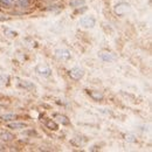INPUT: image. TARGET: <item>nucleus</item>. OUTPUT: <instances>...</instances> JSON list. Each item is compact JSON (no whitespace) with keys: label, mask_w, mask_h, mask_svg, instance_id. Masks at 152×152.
<instances>
[{"label":"nucleus","mask_w":152,"mask_h":152,"mask_svg":"<svg viewBox=\"0 0 152 152\" xmlns=\"http://www.w3.org/2000/svg\"><path fill=\"white\" fill-rule=\"evenodd\" d=\"M130 8H131L130 4L125 2V1H120V2H118V4L113 7V11H115V13L118 14V15H124V14H126V13L130 11Z\"/></svg>","instance_id":"nucleus-1"},{"label":"nucleus","mask_w":152,"mask_h":152,"mask_svg":"<svg viewBox=\"0 0 152 152\" xmlns=\"http://www.w3.org/2000/svg\"><path fill=\"white\" fill-rule=\"evenodd\" d=\"M80 25H81V27H83L85 29L94 28L95 25H96V20H95L94 16H83L80 20Z\"/></svg>","instance_id":"nucleus-2"},{"label":"nucleus","mask_w":152,"mask_h":152,"mask_svg":"<svg viewBox=\"0 0 152 152\" xmlns=\"http://www.w3.org/2000/svg\"><path fill=\"white\" fill-rule=\"evenodd\" d=\"M35 71L43 76V77H49L51 75V69L47 65V64H43V63H39L36 67H35Z\"/></svg>","instance_id":"nucleus-3"},{"label":"nucleus","mask_w":152,"mask_h":152,"mask_svg":"<svg viewBox=\"0 0 152 152\" xmlns=\"http://www.w3.org/2000/svg\"><path fill=\"white\" fill-rule=\"evenodd\" d=\"M98 57L104 61V62H115L117 60V56L116 54L111 53V51H105V50H102L98 53Z\"/></svg>","instance_id":"nucleus-4"},{"label":"nucleus","mask_w":152,"mask_h":152,"mask_svg":"<svg viewBox=\"0 0 152 152\" xmlns=\"http://www.w3.org/2000/svg\"><path fill=\"white\" fill-rule=\"evenodd\" d=\"M55 56L62 61H68L70 57H71V54L68 49H64V48H60V49H56L55 50Z\"/></svg>","instance_id":"nucleus-5"},{"label":"nucleus","mask_w":152,"mask_h":152,"mask_svg":"<svg viewBox=\"0 0 152 152\" xmlns=\"http://www.w3.org/2000/svg\"><path fill=\"white\" fill-rule=\"evenodd\" d=\"M69 76L74 80H81L84 76V70L80 67H74L69 70Z\"/></svg>","instance_id":"nucleus-6"},{"label":"nucleus","mask_w":152,"mask_h":152,"mask_svg":"<svg viewBox=\"0 0 152 152\" xmlns=\"http://www.w3.org/2000/svg\"><path fill=\"white\" fill-rule=\"evenodd\" d=\"M19 85L28 91H35L36 90V87L33 82L30 81H27V80H19Z\"/></svg>","instance_id":"nucleus-7"},{"label":"nucleus","mask_w":152,"mask_h":152,"mask_svg":"<svg viewBox=\"0 0 152 152\" xmlns=\"http://www.w3.org/2000/svg\"><path fill=\"white\" fill-rule=\"evenodd\" d=\"M7 127L8 129H13V130H21V129L27 127V123H23V122H13V123H8Z\"/></svg>","instance_id":"nucleus-8"},{"label":"nucleus","mask_w":152,"mask_h":152,"mask_svg":"<svg viewBox=\"0 0 152 152\" xmlns=\"http://www.w3.org/2000/svg\"><path fill=\"white\" fill-rule=\"evenodd\" d=\"M89 95H90V97L94 101H101V99H103V94L99 92V91H91V92H89Z\"/></svg>","instance_id":"nucleus-9"},{"label":"nucleus","mask_w":152,"mask_h":152,"mask_svg":"<svg viewBox=\"0 0 152 152\" xmlns=\"http://www.w3.org/2000/svg\"><path fill=\"white\" fill-rule=\"evenodd\" d=\"M55 118H56L61 124H63V125L69 124V119H68V117L64 116V115H55Z\"/></svg>","instance_id":"nucleus-10"},{"label":"nucleus","mask_w":152,"mask_h":152,"mask_svg":"<svg viewBox=\"0 0 152 152\" xmlns=\"http://www.w3.org/2000/svg\"><path fill=\"white\" fill-rule=\"evenodd\" d=\"M4 122H9V120H15L16 118V115L15 113H6V115H2L0 117Z\"/></svg>","instance_id":"nucleus-11"},{"label":"nucleus","mask_w":152,"mask_h":152,"mask_svg":"<svg viewBox=\"0 0 152 152\" xmlns=\"http://www.w3.org/2000/svg\"><path fill=\"white\" fill-rule=\"evenodd\" d=\"M46 126L49 129V130H54V131H56L57 129H58V126H57V124L53 120V119H48L47 122H46Z\"/></svg>","instance_id":"nucleus-12"},{"label":"nucleus","mask_w":152,"mask_h":152,"mask_svg":"<svg viewBox=\"0 0 152 152\" xmlns=\"http://www.w3.org/2000/svg\"><path fill=\"white\" fill-rule=\"evenodd\" d=\"M0 137H1L4 140H12V139L14 138V136H13L12 133H9V132H2V133L0 134Z\"/></svg>","instance_id":"nucleus-13"},{"label":"nucleus","mask_w":152,"mask_h":152,"mask_svg":"<svg viewBox=\"0 0 152 152\" xmlns=\"http://www.w3.org/2000/svg\"><path fill=\"white\" fill-rule=\"evenodd\" d=\"M85 1L84 0H71L70 1V6L71 7H80L81 5H83Z\"/></svg>","instance_id":"nucleus-14"},{"label":"nucleus","mask_w":152,"mask_h":152,"mask_svg":"<svg viewBox=\"0 0 152 152\" xmlns=\"http://www.w3.org/2000/svg\"><path fill=\"white\" fill-rule=\"evenodd\" d=\"M4 32H5V34H7V36H9V37H15V36L18 35V33H15V32L11 30L9 28H6V29H4Z\"/></svg>","instance_id":"nucleus-15"},{"label":"nucleus","mask_w":152,"mask_h":152,"mask_svg":"<svg viewBox=\"0 0 152 152\" xmlns=\"http://www.w3.org/2000/svg\"><path fill=\"white\" fill-rule=\"evenodd\" d=\"M18 4H19L21 7H27V6L29 5L28 0H19V1H18Z\"/></svg>","instance_id":"nucleus-16"},{"label":"nucleus","mask_w":152,"mask_h":152,"mask_svg":"<svg viewBox=\"0 0 152 152\" xmlns=\"http://www.w3.org/2000/svg\"><path fill=\"white\" fill-rule=\"evenodd\" d=\"M2 4H5V5H12L13 2H14V0H0Z\"/></svg>","instance_id":"nucleus-17"},{"label":"nucleus","mask_w":152,"mask_h":152,"mask_svg":"<svg viewBox=\"0 0 152 152\" xmlns=\"http://www.w3.org/2000/svg\"><path fill=\"white\" fill-rule=\"evenodd\" d=\"M6 81V77L5 76H2V75H0V84H4V82Z\"/></svg>","instance_id":"nucleus-18"},{"label":"nucleus","mask_w":152,"mask_h":152,"mask_svg":"<svg viewBox=\"0 0 152 152\" xmlns=\"http://www.w3.org/2000/svg\"><path fill=\"white\" fill-rule=\"evenodd\" d=\"M5 20H8V18L5 15H0V21H5Z\"/></svg>","instance_id":"nucleus-19"}]
</instances>
